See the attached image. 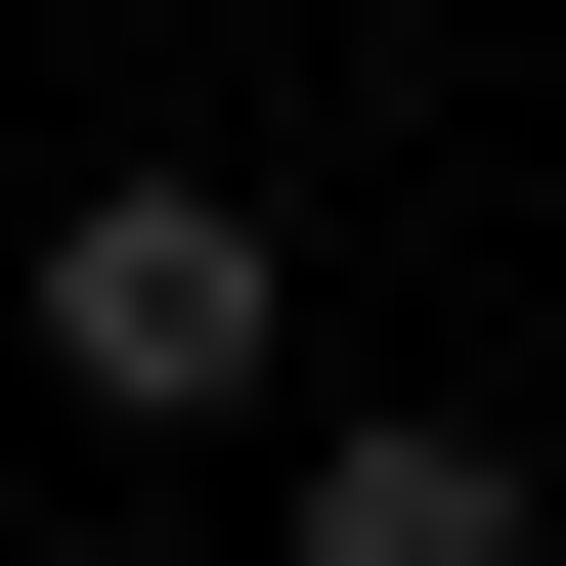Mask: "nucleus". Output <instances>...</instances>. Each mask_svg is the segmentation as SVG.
<instances>
[{
	"instance_id": "1",
	"label": "nucleus",
	"mask_w": 566,
	"mask_h": 566,
	"mask_svg": "<svg viewBox=\"0 0 566 566\" xmlns=\"http://www.w3.org/2000/svg\"><path fill=\"white\" fill-rule=\"evenodd\" d=\"M262 349H305V218H218V175H87L44 218V392L87 436H218Z\"/></svg>"
},
{
	"instance_id": "2",
	"label": "nucleus",
	"mask_w": 566,
	"mask_h": 566,
	"mask_svg": "<svg viewBox=\"0 0 566 566\" xmlns=\"http://www.w3.org/2000/svg\"><path fill=\"white\" fill-rule=\"evenodd\" d=\"M262 566H566V480H523V436H436V392H392V436H305V523H262Z\"/></svg>"
},
{
	"instance_id": "3",
	"label": "nucleus",
	"mask_w": 566,
	"mask_h": 566,
	"mask_svg": "<svg viewBox=\"0 0 566 566\" xmlns=\"http://www.w3.org/2000/svg\"><path fill=\"white\" fill-rule=\"evenodd\" d=\"M87 566H218V523H87Z\"/></svg>"
}]
</instances>
